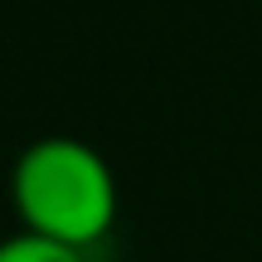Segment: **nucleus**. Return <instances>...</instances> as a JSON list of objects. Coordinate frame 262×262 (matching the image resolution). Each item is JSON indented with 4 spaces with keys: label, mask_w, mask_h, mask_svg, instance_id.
I'll return each instance as SVG.
<instances>
[{
    "label": "nucleus",
    "mask_w": 262,
    "mask_h": 262,
    "mask_svg": "<svg viewBox=\"0 0 262 262\" xmlns=\"http://www.w3.org/2000/svg\"><path fill=\"white\" fill-rule=\"evenodd\" d=\"M10 204L25 233L68 248H97L117 224V175L78 136H39L10 170Z\"/></svg>",
    "instance_id": "obj_1"
},
{
    "label": "nucleus",
    "mask_w": 262,
    "mask_h": 262,
    "mask_svg": "<svg viewBox=\"0 0 262 262\" xmlns=\"http://www.w3.org/2000/svg\"><path fill=\"white\" fill-rule=\"evenodd\" d=\"M0 262H88V253L19 228V233H10L5 243H0Z\"/></svg>",
    "instance_id": "obj_2"
}]
</instances>
